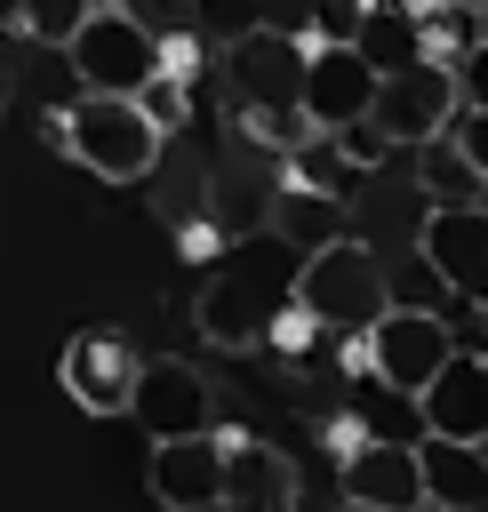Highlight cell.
Instances as JSON below:
<instances>
[{
  "label": "cell",
  "instance_id": "1",
  "mask_svg": "<svg viewBox=\"0 0 488 512\" xmlns=\"http://www.w3.org/2000/svg\"><path fill=\"white\" fill-rule=\"evenodd\" d=\"M56 152H72L88 176L104 184H144L168 152V128L136 104V96H96L80 88L72 104H56Z\"/></svg>",
  "mask_w": 488,
  "mask_h": 512
},
{
  "label": "cell",
  "instance_id": "2",
  "mask_svg": "<svg viewBox=\"0 0 488 512\" xmlns=\"http://www.w3.org/2000/svg\"><path fill=\"white\" fill-rule=\"evenodd\" d=\"M288 296H296L328 336H360V328L392 304V272H384V256H376V248H360V240L344 232V240H320V248H304V256H296Z\"/></svg>",
  "mask_w": 488,
  "mask_h": 512
},
{
  "label": "cell",
  "instance_id": "3",
  "mask_svg": "<svg viewBox=\"0 0 488 512\" xmlns=\"http://www.w3.org/2000/svg\"><path fill=\"white\" fill-rule=\"evenodd\" d=\"M64 64H72V88H96V96H136L144 72L160 64V32L120 8V0H96L80 16V32L64 40Z\"/></svg>",
  "mask_w": 488,
  "mask_h": 512
},
{
  "label": "cell",
  "instance_id": "4",
  "mask_svg": "<svg viewBox=\"0 0 488 512\" xmlns=\"http://www.w3.org/2000/svg\"><path fill=\"white\" fill-rule=\"evenodd\" d=\"M304 48L312 40H296L280 24L232 32L224 40V96H232V112H280V104H296L304 96Z\"/></svg>",
  "mask_w": 488,
  "mask_h": 512
},
{
  "label": "cell",
  "instance_id": "5",
  "mask_svg": "<svg viewBox=\"0 0 488 512\" xmlns=\"http://www.w3.org/2000/svg\"><path fill=\"white\" fill-rule=\"evenodd\" d=\"M280 296L288 288L264 280V256L256 248H224L208 264V288H200V336L224 344V352H248V344H264V320H272Z\"/></svg>",
  "mask_w": 488,
  "mask_h": 512
},
{
  "label": "cell",
  "instance_id": "6",
  "mask_svg": "<svg viewBox=\"0 0 488 512\" xmlns=\"http://www.w3.org/2000/svg\"><path fill=\"white\" fill-rule=\"evenodd\" d=\"M448 344H456V328L440 320V312H424V304H384L368 328H360V368L368 376H384V384H400V392H424V376L448 360Z\"/></svg>",
  "mask_w": 488,
  "mask_h": 512
},
{
  "label": "cell",
  "instance_id": "7",
  "mask_svg": "<svg viewBox=\"0 0 488 512\" xmlns=\"http://www.w3.org/2000/svg\"><path fill=\"white\" fill-rule=\"evenodd\" d=\"M368 120L392 136V152H416L424 136H440V128L456 120V72H448L440 56H416V64L376 72V104H368Z\"/></svg>",
  "mask_w": 488,
  "mask_h": 512
},
{
  "label": "cell",
  "instance_id": "8",
  "mask_svg": "<svg viewBox=\"0 0 488 512\" xmlns=\"http://www.w3.org/2000/svg\"><path fill=\"white\" fill-rule=\"evenodd\" d=\"M416 256L440 272V288H448L456 304H488V208H480V200H464V208H424Z\"/></svg>",
  "mask_w": 488,
  "mask_h": 512
},
{
  "label": "cell",
  "instance_id": "9",
  "mask_svg": "<svg viewBox=\"0 0 488 512\" xmlns=\"http://www.w3.org/2000/svg\"><path fill=\"white\" fill-rule=\"evenodd\" d=\"M136 368H144V352H136L128 336H104V328H88V336H72V344L56 352V384H64L88 416H128Z\"/></svg>",
  "mask_w": 488,
  "mask_h": 512
},
{
  "label": "cell",
  "instance_id": "10",
  "mask_svg": "<svg viewBox=\"0 0 488 512\" xmlns=\"http://www.w3.org/2000/svg\"><path fill=\"white\" fill-rule=\"evenodd\" d=\"M336 488H344V504H360V512H416V504H424V464H416V440L360 432V440L344 448Z\"/></svg>",
  "mask_w": 488,
  "mask_h": 512
},
{
  "label": "cell",
  "instance_id": "11",
  "mask_svg": "<svg viewBox=\"0 0 488 512\" xmlns=\"http://www.w3.org/2000/svg\"><path fill=\"white\" fill-rule=\"evenodd\" d=\"M304 120L312 128H344L376 104V64L352 48V40H312L304 48Z\"/></svg>",
  "mask_w": 488,
  "mask_h": 512
},
{
  "label": "cell",
  "instance_id": "12",
  "mask_svg": "<svg viewBox=\"0 0 488 512\" xmlns=\"http://www.w3.org/2000/svg\"><path fill=\"white\" fill-rule=\"evenodd\" d=\"M128 416H136L152 440H168V432H208V424H216V392H208V376H200L192 360H144Z\"/></svg>",
  "mask_w": 488,
  "mask_h": 512
},
{
  "label": "cell",
  "instance_id": "13",
  "mask_svg": "<svg viewBox=\"0 0 488 512\" xmlns=\"http://www.w3.org/2000/svg\"><path fill=\"white\" fill-rule=\"evenodd\" d=\"M416 416H424V432L488 440V352L448 344V360H440V368L424 376V392H416Z\"/></svg>",
  "mask_w": 488,
  "mask_h": 512
},
{
  "label": "cell",
  "instance_id": "14",
  "mask_svg": "<svg viewBox=\"0 0 488 512\" xmlns=\"http://www.w3.org/2000/svg\"><path fill=\"white\" fill-rule=\"evenodd\" d=\"M152 496L176 504V512H200V504H224V432H168L152 440Z\"/></svg>",
  "mask_w": 488,
  "mask_h": 512
},
{
  "label": "cell",
  "instance_id": "15",
  "mask_svg": "<svg viewBox=\"0 0 488 512\" xmlns=\"http://www.w3.org/2000/svg\"><path fill=\"white\" fill-rule=\"evenodd\" d=\"M224 504H240V512L296 504V456L256 432H224Z\"/></svg>",
  "mask_w": 488,
  "mask_h": 512
},
{
  "label": "cell",
  "instance_id": "16",
  "mask_svg": "<svg viewBox=\"0 0 488 512\" xmlns=\"http://www.w3.org/2000/svg\"><path fill=\"white\" fill-rule=\"evenodd\" d=\"M416 464H424V504H464L480 512L488 504V440H448V432H424L416 440Z\"/></svg>",
  "mask_w": 488,
  "mask_h": 512
},
{
  "label": "cell",
  "instance_id": "17",
  "mask_svg": "<svg viewBox=\"0 0 488 512\" xmlns=\"http://www.w3.org/2000/svg\"><path fill=\"white\" fill-rule=\"evenodd\" d=\"M272 240L280 248H320V240H344V192H320V184H280L272 208H264Z\"/></svg>",
  "mask_w": 488,
  "mask_h": 512
},
{
  "label": "cell",
  "instance_id": "18",
  "mask_svg": "<svg viewBox=\"0 0 488 512\" xmlns=\"http://www.w3.org/2000/svg\"><path fill=\"white\" fill-rule=\"evenodd\" d=\"M416 176H424V208H464V200H480V192H488V176L456 152V136H448V128L416 144Z\"/></svg>",
  "mask_w": 488,
  "mask_h": 512
},
{
  "label": "cell",
  "instance_id": "19",
  "mask_svg": "<svg viewBox=\"0 0 488 512\" xmlns=\"http://www.w3.org/2000/svg\"><path fill=\"white\" fill-rule=\"evenodd\" d=\"M88 8H96V0H16V32H24L32 48H64Z\"/></svg>",
  "mask_w": 488,
  "mask_h": 512
},
{
  "label": "cell",
  "instance_id": "20",
  "mask_svg": "<svg viewBox=\"0 0 488 512\" xmlns=\"http://www.w3.org/2000/svg\"><path fill=\"white\" fill-rule=\"evenodd\" d=\"M136 104H144V112H152V120L176 136V128L192 120V72H176V64H152V72H144V88H136Z\"/></svg>",
  "mask_w": 488,
  "mask_h": 512
},
{
  "label": "cell",
  "instance_id": "21",
  "mask_svg": "<svg viewBox=\"0 0 488 512\" xmlns=\"http://www.w3.org/2000/svg\"><path fill=\"white\" fill-rule=\"evenodd\" d=\"M184 24H192L208 48H224L232 32H248V24H256V0H184Z\"/></svg>",
  "mask_w": 488,
  "mask_h": 512
},
{
  "label": "cell",
  "instance_id": "22",
  "mask_svg": "<svg viewBox=\"0 0 488 512\" xmlns=\"http://www.w3.org/2000/svg\"><path fill=\"white\" fill-rule=\"evenodd\" d=\"M328 136H336V152H344L352 168H384V160H392V136H384L368 112H360V120H344V128H328Z\"/></svg>",
  "mask_w": 488,
  "mask_h": 512
},
{
  "label": "cell",
  "instance_id": "23",
  "mask_svg": "<svg viewBox=\"0 0 488 512\" xmlns=\"http://www.w3.org/2000/svg\"><path fill=\"white\" fill-rule=\"evenodd\" d=\"M368 0H312V40H352Z\"/></svg>",
  "mask_w": 488,
  "mask_h": 512
},
{
  "label": "cell",
  "instance_id": "24",
  "mask_svg": "<svg viewBox=\"0 0 488 512\" xmlns=\"http://www.w3.org/2000/svg\"><path fill=\"white\" fill-rule=\"evenodd\" d=\"M448 136H456V152H464V160H472V168L488 176V112H480V104H456Z\"/></svg>",
  "mask_w": 488,
  "mask_h": 512
},
{
  "label": "cell",
  "instance_id": "25",
  "mask_svg": "<svg viewBox=\"0 0 488 512\" xmlns=\"http://www.w3.org/2000/svg\"><path fill=\"white\" fill-rule=\"evenodd\" d=\"M448 72H456V104H480V112H488V40H472Z\"/></svg>",
  "mask_w": 488,
  "mask_h": 512
},
{
  "label": "cell",
  "instance_id": "26",
  "mask_svg": "<svg viewBox=\"0 0 488 512\" xmlns=\"http://www.w3.org/2000/svg\"><path fill=\"white\" fill-rule=\"evenodd\" d=\"M256 24H280V32L312 40V0H256Z\"/></svg>",
  "mask_w": 488,
  "mask_h": 512
},
{
  "label": "cell",
  "instance_id": "27",
  "mask_svg": "<svg viewBox=\"0 0 488 512\" xmlns=\"http://www.w3.org/2000/svg\"><path fill=\"white\" fill-rule=\"evenodd\" d=\"M176 248H184L192 264H216V256H224V232L200 216V224H176Z\"/></svg>",
  "mask_w": 488,
  "mask_h": 512
},
{
  "label": "cell",
  "instance_id": "28",
  "mask_svg": "<svg viewBox=\"0 0 488 512\" xmlns=\"http://www.w3.org/2000/svg\"><path fill=\"white\" fill-rule=\"evenodd\" d=\"M472 24H480V40H488V0H480V8H472Z\"/></svg>",
  "mask_w": 488,
  "mask_h": 512
},
{
  "label": "cell",
  "instance_id": "29",
  "mask_svg": "<svg viewBox=\"0 0 488 512\" xmlns=\"http://www.w3.org/2000/svg\"><path fill=\"white\" fill-rule=\"evenodd\" d=\"M480 208H488V192H480Z\"/></svg>",
  "mask_w": 488,
  "mask_h": 512
},
{
  "label": "cell",
  "instance_id": "30",
  "mask_svg": "<svg viewBox=\"0 0 488 512\" xmlns=\"http://www.w3.org/2000/svg\"><path fill=\"white\" fill-rule=\"evenodd\" d=\"M480 312H488V304H480Z\"/></svg>",
  "mask_w": 488,
  "mask_h": 512
}]
</instances>
